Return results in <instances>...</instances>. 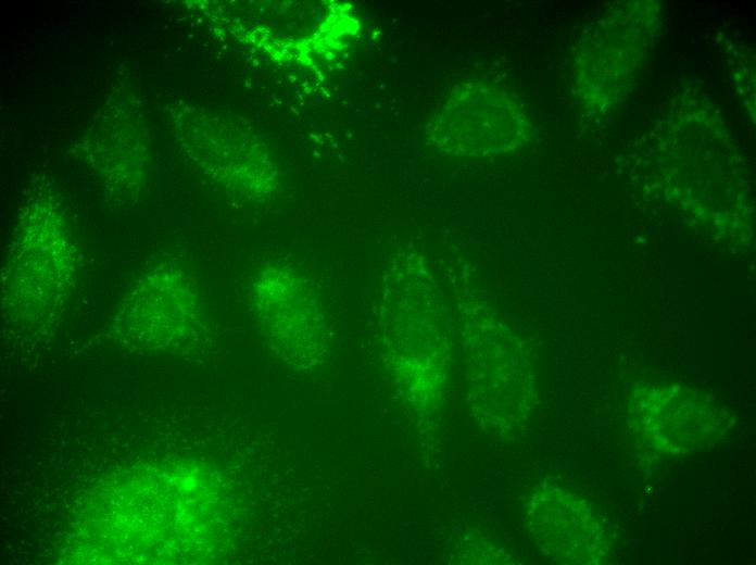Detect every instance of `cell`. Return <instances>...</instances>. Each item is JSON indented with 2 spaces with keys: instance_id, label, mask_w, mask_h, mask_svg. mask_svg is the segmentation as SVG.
<instances>
[{
  "instance_id": "3",
  "label": "cell",
  "mask_w": 756,
  "mask_h": 565,
  "mask_svg": "<svg viewBox=\"0 0 756 565\" xmlns=\"http://www.w3.org/2000/svg\"><path fill=\"white\" fill-rule=\"evenodd\" d=\"M726 422L713 405L678 394H652L635 404L629 425L639 440L660 454L705 449L723 431Z\"/></svg>"
},
{
  "instance_id": "4",
  "label": "cell",
  "mask_w": 756,
  "mask_h": 565,
  "mask_svg": "<svg viewBox=\"0 0 756 565\" xmlns=\"http://www.w3.org/2000/svg\"><path fill=\"white\" fill-rule=\"evenodd\" d=\"M553 507L545 501L544 513L541 514L542 525L559 527L552 531L553 537H559L554 544L560 545V552L569 561L576 563H597L607 553V536L602 524L597 522L591 508L579 504L576 499H569V507ZM559 552V553H560Z\"/></svg>"
},
{
  "instance_id": "2",
  "label": "cell",
  "mask_w": 756,
  "mask_h": 565,
  "mask_svg": "<svg viewBox=\"0 0 756 565\" xmlns=\"http://www.w3.org/2000/svg\"><path fill=\"white\" fill-rule=\"evenodd\" d=\"M625 9L595 24L576 55V85L585 100L600 105L626 91L643 66L651 22L644 11Z\"/></svg>"
},
{
  "instance_id": "1",
  "label": "cell",
  "mask_w": 756,
  "mask_h": 565,
  "mask_svg": "<svg viewBox=\"0 0 756 565\" xmlns=\"http://www.w3.org/2000/svg\"><path fill=\"white\" fill-rule=\"evenodd\" d=\"M531 123L521 104L489 83L470 80L452 88L428 125L432 146L449 155L483 158L524 145Z\"/></svg>"
}]
</instances>
